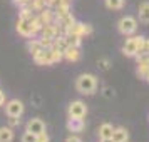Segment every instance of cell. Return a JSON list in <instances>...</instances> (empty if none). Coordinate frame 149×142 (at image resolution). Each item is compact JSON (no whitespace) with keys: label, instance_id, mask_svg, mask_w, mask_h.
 <instances>
[{"label":"cell","instance_id":"52a82bcc","mask_svg":"<svg viewBox=\"0 0 149 142\" xmlns=\"http://www.w3.org/2000/svg\"><path fill=\"white\" fill-rule=\"evenodd\" d=\"M27 130L32 132V134H35V135H39L42 132H45V124L40 119H30L27 124Z\"/></svg>","mask_w":149,"mask_h":142},{"label":"cell","instance_id":"9c48e42d","mask_svg":"<svg viewBox=\"0 0 149 142\" xmlns=\"http://www.w3.org/2000/svg\"><path fill=\"white\" fill-rule=\"evenodd\" d=\"M64 59H67L69 62H77L81 59V52H79V47H72V45H67L64 48Z\"/></svg>","mask_w":149,"mask_h":142},{"label":"cell","instance_id":"44dd1931","mask_svg":"<svg viewBox=\"0 0 149 142\" xmlns=\"http://www.w3.org/2000/svg\"><path fill=\"white\" fill-rule=\"evenodd\" d=\"M35 141H37V135L32 134V132H29V130L22 135V142H35Z\"/></svg>","mask_w":149,"mask_h":142},{"label":"cell","instance_id":"83f0119b","mask_svg":"<svg viewBox=\"0 0 149 142\" xmlns=\"http://www.w3.org/2000/svg\"><path fill=\"white\" fill-rule=\"evenodd\" d=\"M144 79H146V80L149 82V70H148V74H146V77H144Z\"/></svg>","mask_w":149,"mask_h":142},{"label":"cell","instance_id":"cb8c5ba5","mask_svg":"<svg viewBox=\"0 0 149 142\" xmlns=\"http://www.w3.org/2000/svg\"><path fill=\"white\" fill-rule=\"evenodd\" d=\"M19 124H20V119H19V117H10V125H12V127L19 125Z\"/></svg>","mask_w":149,"mask_h":142},{"label":"cell","instance_id":"5b68a950","mask_svg":"<svg viewBox=\"0 0 149 142\" xmlns=\"http://www.w3.org/2000/svg\"><path fill=\"white\" fill-rule=\"evenodd\" d=\"M87 114V107L82 100H74L69 105V117H84Z\"/></svg>","mask_w":149,"mask_h":142},{"label":"cell","instance_id":"8fae6325","mask_svg":"<svg viewBox=\"0 0 149 142\" xmlns=\"http://www.w3.org/2000/svg\"><path fill=\"white\" fill-rule=\"evenodd\" d=\"M148 70H149V55H146V57H137V74L144 79L146 74H148Z\"/></svg>","mask_w":149,"mask_h":142},{"label":"cell","instance_id":"6da1fadb","mask_svg":"<svg viewBox=\"0 0 149 142\" xmlns=\"http://www.w3.org/2000/svg\"><path fill=\"white\" fill-rule=\"evenodd\" d=\"M42 27H44V24L35 15L32 19H19V22H17V32L24 37H35V34L42 30Z\"/></svg>","mask_w":149,"mask_h":142},{"label":"cell","instance_id":"4fadbf2b","mask_svg":"<svg viewBox=\"0 0 149 142\" xmlns=\"http://www.w3.org/2000/svg\"><path fill=\"white\" fill-rule=\"evenodd\" d=\"M112 141H114V142H127L129 141L127 130H126V129H122V127L114 129V132H112Z\"/></svg>","mask_w":149,"mask_h":142},{"label":"cell","instance_id":"7402d4cb","mask_svg":"<svg viewBox=\"0 0 149 142\" xmlns=\"http://www.w3.org/2000/svg\"><path fill=\"white\" fill-rule=\"evenodd\" d=\"M34 17V14H32V8H22L20 15H19V19H32Z\"/></svg>","mask_w":149,"mask_h":142},{"label":"cell","instance_id":"5bb4252c","mask_svg":"<svg viewBox=\"0 0 149 142\" xmlns=\"http://www.w3.org/2000/svg\"><path fill=\"white\" fill-rule=\"evenodd\" d=\"M139 20L149 24V2H142L139 5Z\"/></svg>","mask_w":149,"mask_h":142},{"label":"cell","instance_id":"3957f363","mask_svg":"<svg viewBox=\"0 0 149 142\" xmlns=\"http://www.w3.org/2000/svg\"><path fill=\"white\" fill-rule=\"evenodd\" d=\"M117 28H119V32L122 35H131L136 32V28H137V20H136L134 17H122L119 24H117Z\"/></svg>","mask_w":149,"mask_h":142},{"label":"cell","instance_id":"277c9868","mask_svg":"<svg viewBox=\"0 0 149 142\" xmlns=\"http://www.w3.org/2000/svg\"><path fill=\"white\" fill-rule=\"evenodd\" d=\"M5 112H7L8 117H20V115L24 114V104H22L20 100L14 99V100L7 102V105H5Z\"/></svg>","mask_w":149,"mask_h":142},{"label":"cell","instance_id":"2e32d148","mask_svg":"<svg viewBox=\"0 0 149 142\" xmlns=\"http://www.w3.org/2000/svg\"><path fill=\"white\" fill-rule=\"evenodd\" d=\"M112 132H114V127L111 124H102L99 127V135L101 139H106V137H112Z\"/></svg>","mask_w":149,"mask_h":142},{"label":"cell","instance_id":"9a60e30c","mask_svg":"<svg viewBox=\"0 0 149 142\" xmlns=\"http://www.w3.org/2000/svg\"><path fill=\"white\" fill-rule=\"evenodd\" d=\"M14 141V132L10 127H2L0 129V142H12Z\"/></svg>","mask_w":149,"mask_h":142},{"label":"cell","instance_id":"4316f807","mask_svg":"<svg viewBox=\"0 0 149 142\" xmlns=\"http://www.w3.org/2000/svg\"><path fill=\"white\" fill-rule=\"evenodd\" d=\"M101 142H114L112 137H106V139H101Z\"/></svg>","mask_w":149,"mask_h":142},{"label":"cell","instance_id":"7c38bea8","mask_svg":"<svg viewBox=\"0 0 149 142\" xmlns=\"http://www.w3.org/2000/svg\"><path fill=\"white\" fill-rule=\"evenodd\" d=\"M34 60L39 65H50V59H49V50L47 48H42L37 54H34Z\"/></svg>","mask_w":149,"mask_h":142},{"label":"cell","instance_id":"d4e9b609","mask_svg":"<svg viewBox=\"0 0 149 142\" xmlns=\"http://www.w3.org/2000/svg\"><path fill=\"white\" fill-rule=\"evenodd\" d=\"M67 142H81V139H79L77 135H70V137L67 139Z\"/></svg>","mask_w":149,"mask_h":142},{"label":"cell","instance_id":"8992f818","mask_svg":"<svg viewBox=\"0 0 149 142\" xmlns=\"http://www.w3.org/2000/svg\"><path fill=\"white\" fill-rule=\"evenodd\" d=\"M67 34L84 37V35L92 34V28H91V25H86V24H79V22H75L72 27H69V28H67ZM67 34H65V35H67Z\"/></svg>","mask_w":149,"mask_h":142},{"label":"cell","instance_id":"e0dca14e","mask_svg":"<svg viewBox=\"0 0 149 142\" xmlns=\"http://www.w3.org/2000/svg\"><path fill=\"white\" fill-rule=\"evenodd\" d=\"M64 39H65V44H67V45H72V47H81L82 37H79V35H70V34H67Z\"/></svg>","mask_w":149,"mask_h":142},{"label":"cell","instance_id":"484cf974","mask_svg":"<svg viewBox=\"0 0 149 142\" xmlns=\"http://www.w3.org/2000/svg\"><path fill=\"white\" fill-rule=\"evenodd\" d=\"M3 102H5V95H3L2 90H0V105H3Z\"/></svg>","mask_w":149,"mask_h":142},{"label":"cell","instance_id":"ffe728a7","mask_svg":"<svg viewBox=\"0 0 149 142\" xmlns=\"http://www.w3.org/2000/svg\"><path fill=\"white\" fill-rule=\"evenodd\" d=\"M124 5V0H106V7L111 10H119Z\"/></svg>","mask_w":149,"mask_h":142},{"label":"cell","instance_id":"7a4b0ae2","mask_svg":"<svg viewBox=\"0 0 149 142\" xmlns=\"http://www.w3.org/2000/svg\"><path fill=\"white\" fill-rule=\"evenodd\" d=\"M75 87H77V90L81 92V94H94L95 87H97V80H95V77L92 74H82L79 79H77V82H75Z\"/></svg>","mask_w":149,"mask_h":142},{"label":"cell","instance_id":"ac0fdd59","mask_svg":"<svg viewBox=\"0 0 149 142\" xmlns=\"http://www.w3.org/2000/svg\"><path fill=\"white\" fill-rule=\"evenodd\" d=\"M52 17H54V14H52V10H49V8L40 10V15H39V19H40V22L44 25H45V24H52Z\"/></svg>","mask_w":149,"mask_h":142},{"label":"cell","instance_id":"d6986e66","mask_svg":"<svg viewBox=\"0 0 149 142\" xmlns=\"http://www.w3.org/2000/svg\"><path fill=\"white\" fill-rule=\"evenodd\" d=\"M27 47H29V50L32 52V55L37 54V52H39V50H42V48H45L44 45H42V42H40V40H34V39H32V40L27 44Z\"/></svg>","mask_w":149,"mask_h":142},{"label":"cell","instance_id":"30bf717a","mask_svg":"<svg viewBox=\"0 0 149 142\" xmlns=\"http://www.w3.org/2000/svg\"><path fill=\"white\" fill-rule=\"evenodd\" d=\"M67 129L70 132H81L84 129V119L82 117H69Z\"/></svg>","mask_w":149,"mask_h":142},{"label":"cell","instance_id":"ba28073f","mask_svg":"<svg viewBox=\"0 0 149 142\" xmlns=\"http://www.w3.org/2000/svg\"><path fill=\"white\" fill-rule=\"evenodd\" d=\"M122 52H124V55H127V57H136L137 55V42H136V37H131V39L126 40L124 47H122Z\"/></svg>","mask_w":149,"mask_h":142},{"label":"cell","instance_id":"603a6c76","mask_svg":"<svg viewBox=\"0 0 149 142\" xmlns=\"http://www.w3.org/2000/svg\"><path fill=\"white\" fill-rule=\"evenodd\" d=\"M35 142H49L47 134H45V132H42V134H39V135H37V141H35Z\"/></svg>","mask_w":149,"mask_h":142}]
</instances>
